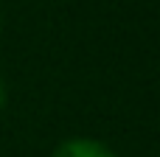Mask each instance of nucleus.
Returning a JSON list of instances; mask_svg holds the SVG:
<instances>
[{
    "mask_svg": "<svg viewBox=\"0 0 160 157\" xmlns=\"http://www.w3.org/2000/svg\"><path fill=\"white\" fill-rule=\"evenodd\" d=\"M53 157H115L110 146L93 138H68L56 146Z\"/></svg>",
    "mask_w": 160,
    "mask_h": 157,
    "instance_id": "nucleus-1",
    "label": "nucleus"
},
{
    "mask_svg": "<svg viewBox=\"0 0 160 157\" xmlns=\"http://www.w3.org/2000/svg\"><path fill=\"white\" fill-rule=\"evenodd\" d=\"M6 101H8V93H6V84H3V79H0V112H3V107H6Z\"/></svg>",
    "mask_w": 160,
    "mask_h": 157,
    "instance_id": "nucleus-2",
    "label": "nucleus"
}]
</instances>
